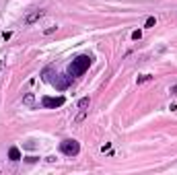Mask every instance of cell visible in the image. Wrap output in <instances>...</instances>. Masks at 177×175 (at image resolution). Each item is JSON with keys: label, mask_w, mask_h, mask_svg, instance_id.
<instances>
[{"label": "cell", "mask_w": 177, "mask_h": 175, "mask_svg": "<svg viewBox=\"0 0 177 175\" xmlns=\"http://www.w3.org/2000/svg\"><path fill=\"white\" fill-rule=\"evenodd\" d=\"M93 64V58L91 56H87V54H83V56H76L72 62L68 64V74L72 76V78H76V76H83L84 72L88 70V66Z\"/></svg>", "instance_id": "6da1fadb"}, {"label": "cell", "mask_w": 177, "mask_h": 175, "mask_svg": "<svg viewBox=\"0 0 177 175\" xmlns=\"http://www.w3.org/2000/svg\"><path fill=\"white\" fill-rule=\"evenodd\" d=\"M60 150H62L66 157H76L80 152V144L76 140H64V142L60 144Z\"/></svg>", "instance_id": "7a4b0ae2"}, {"label": "cell", "mask_w": 177, "mask_h": 175, "mask_svg": "<svg viewBox=\"0 0 177 175\" xmlns=\"http://www.w3.org/2000/svg\"><path fill=\"white\" fill-rule=\"evenodd\" d=\"M52 82H54V87H56L58 91H64V89H68V87H70V82H72V76H70V74H60V76H56Z\"/></svg>", "instance_id": "3957f363"}, {"label": "cell", "mask_w": 177, "mask_h": 175, "mask_svg": "<svg viewBox=\"0 0 177 175\" xmlns=\"http://www.w3.org/2000/svg\"><path fill=\"white\" fill-rule=\"evenodd\" d=\"M41 103H43V107H62L64 105V97H43L41 99Z\"/></svg>", "instance_id": "277c9868"}, {"label": "cell", "mask_w": 177, "mask_h": 175, "mask_svg": "<svg viewBox=\"0 0 177 175\" xmlns=\"http://www.w3.org/2000/svg\"><path fill=\"white\" fill-rule=\"evenodd\" d=\"M43 15H45L43 10H33V12H29V15L25 17V25H33L35 21H39Z\"/></svg>", "instance_id": "5b68a950"}, {"label": "cell", "mask_w": 177, "mask_h": 175, "mask_svg": "<svg viewBox=\"0 0 177 175\" xmlns=\"http://www.w3.org/2000/svg\"><path fill=\"white\" fill-rule=\"evenodd\" d=\"M8 159H10V161H19V159H21V150L17 148V146H13V148L8 150Z\"/></svg>", "instance_id": "8992f818"}, {"label": "cell", "mask_w": 177, "mask_h": 175, "mask_svg": "<svg viewBox=\"0 0 177 175\" xmlns=\"http://www.w3.org/2000/svg\"><path fill=\"white\" fill-rule=\"evenodd\" d=\"M87 113H88V109H80V113L76 115V118H74V124H80V122H83L84 118H87Z\"/></svg>", "instance_id": "52a82bcc"}, {"label": "cell", "mask_w": 177, "mask_h": 175, "mask_svg": "<svg viewBox=\"0 0 177 175\" xmlns=\"http://www.w3.org/2000/svg\"><path fill=\"white\" fill-rule=\"evenodd\" d=\"M88 105H91V99H88V97H83V99L78 101V109H87Z\"/></svg>", "instance_id": "ba28073f"}, {"label": "cell", "mask_w": 177, "mask_h": 175, "mask_svg": "<svg viewBox=\"0 0 177 175\" xmlns=\"http://www.w3.org/2000/svg\"><path fill=\"white\" fill-rule=\"evenodd\" d=\"M23 103H25V105H29V107H31V105L35 103V97L31 95V93H27V95L23 97Z\"/></svg>", "instance_id": "9c48e42d"}, {"label": "cell", "mask_w": 177, "mask_h": 175, "mask_svg": "<svg viewBox=\"0 0 177 175\" xmlns=\"http://www.w3.org/2000/svg\"><path fill=\"white\" fill-rule=\"evenodd\" d=\"M146 80H153V76H150V74H142V76H138L136 82H138V85H142V82H146Z\"/></svg>", "instance_id": "30bf717a"}, {"label": "cell", "mask_w": 177, "mask_h": 175, "mask_svg": "<svg viewBox=\"0 0 177 175\" xmlns=\"http://www.w3.org/2000/svg\"><path fill=\"white\" fill-rule=\"evenodd\" d=\"M54 31H58V25H49V27H45L43 33H45V35H52Z\"/></svg>", "instance_id": "8fae6325"}, {"label": "cell", "mask_w": 177, "mask_h": 175, "mask_svg": "<svg viewBox=\"0 0 177 175\" xmlns=\"http://www.w3.org/2000/svg\"><path fill=\"white\" fill-rule=\"evenodd\" d=\"M154 23H157V21H154V17H148L146 23H144V27H154Z\"/></svg>", "instance_id": "7c38bea8"}, {"label": "cell", "mask_w": 177, "mask_h": 175, "mask_svg": "<svg viewBox=\"0 0 177 175\" xmlns=\"http://www.w3.org/2000/svg\"><path fill=\"white\" fill-rule=\"evenodd\" d=\"M140 37H142V31H140V29H136V31H132V39H140Z\"/></svg>", "instance_id": "4fadbf2b"}, {"label": "cell", "mask_w": 177, "mask_h": 175, "mask_svg": "<svg viewBox=\"0 0 177 175\" xmlns=\"http://www.w3.org/2000/svg\"><path fill=\"white\" fill-rule=\"evenodd\" d=\"M169 93H171V95H173V97H175V95H177V85H173V87H171V89H169Z\"/></svg>", "instance_id": "5bb4252c"}, {"label": "cell", "mask_w": 177, "mask_h": 175, "mask_svg": "<svg viewBox=\"0 0 177 175\" xmlns=\"http://www.w3.org/2000/svg\"><path fill=\"white\" fill-rule=\"evenodd\" d=\"M101 150H103V152H105V150H111V144H109V142H105V144L101 146Z\"/></svg>", "instance_id": "9a60e30c"}]
</instances>
